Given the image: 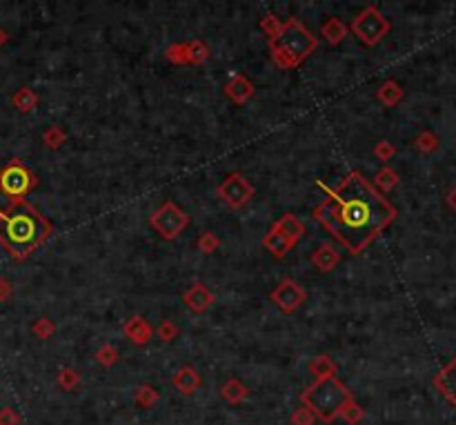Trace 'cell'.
<instances>
[{"label": "cell", "instance_id": "cell-21", "mask_svg": "<svg viewBox=\"0 0 456 425\" xmlns=\"http://www.w3.org/2000/svg\"><path fill=\"white\" fill-rule=\"evenodd\" d=\"M398 181H401V179H398V174H396L392 167L385 165V167H381V169L376 172L374 183H372V185H374L381 194H390V191L398 185Z\"/></svg>", "mask_w": 456, "mask_h": 425}, {"label": "cell", "instance_id": "cell-3", "mask_svg": "<svg viewBox=\"0 0 456 425\" xmlns=\"http://www.w3.org/2000/svg\"><path fill=\"white\" fill-rule=\"evenodd\" d=\"M319 49V41L307 27L298 21L290 19L283 23V29L278 31V36L270 38V51L272 61L280 69H294L303 65L314 51Z\"/></svg>", "mask_w": 456, "mask_h": 425}, {"label": "cell", "instance_id": "cell-4", "mask_svg": "<svg viewBox=\"0 0 456 425\" xmlns=\"http://www.w3.org/2000/svg\"><path fill=\"white\" fill-rule=\"evenodd\" d=\"M349 399H352V394H349L347 387L339 379H334V377L319 379L303 394V401L307 405V410L314 416H319L321 421H327V423L334 421L341 414L343 405Z\"/></svg>", "mask_w": 456, "mask_h": 425}, {"label": "cell", "instance_id": "cell-11", "mask_svg": "<svg viewBox=\"0 0 456 425\" xmlns=\"http://www.w3.org/2000/svg\"><path fill=\"white\" fill-rule=\"evenodd\" d=\"M254 94H256L254 83L243 74H236L230 83L225 85V96L230 98L234 105H245L250 98H254Z\"/></svg>", "mask_w": 456, "mask_h": 425}, {"label": "cell", "instance_id": "cell-8", "mask_svg": "<svg viewBox=\"0 0 456 425\" xmlns=\"http://www.w3.org/2000/svg\"><path fill=\"white\" fill-rule=\"evenodd\" d=\"M216 194L221 196V201L227 203L232 209H240L252 201V196L256 194V187L250 183V179H245V174L232 172V174H227L225 181L216 187Z\"/></svg>", "mask_w": 456, "mask_h": 425}, {"label": "cell", "instance_id": "cell-36", "mask_svg": "<svg viewBox=\"0 0 456 425\" xmlns=\"http://www.w3.org/2000/svg\"><path fill=\"white\" fill-rule=\"evenodd\" d=\"M58 383H60L65 389H72V387L78 383V374H76L74 369H63L60 377H58Z\"/></svg>", "mask_w": 456, "mask_h": 425}, {"label": "cell", "instance_id": "cell-20", "mask_svg": "<svg viewBox=\"0 0 456 425\" xmlns=\"http://www.w3.org/2000/svg\"><path fill=\"white\" fill-rule=\"evenodd\" d=\"M11 103H14V107L23 112V114H29L38 107V94L31 90V87H21L18 92H16L11 96Z\"/></svg>", "mask_w": 456, "mask_h": 425}, {"label": "cell", "instance_id": "cell-30", "mask_svg": "<svg viewBox=\"0 0 456 425\" xmlns=\"http://www.w3.org/2000/svg\"><path fill=\"white\" fill-rule=\"evenodd\" d=\"M394 154H396V147H394V143H390V140H378L374 145V156L383 163H388L390 158H394Z\"/></svg>", "mask_w": 456, "mask_h": 425}, {"label": "cell", "instance_id": "cell-22", "mask_svg": "<svg viewBox=\"0 0 456 425\" xmlns=\"http://www.w3.org/2000/svg\"><path fill=\"white\" fill-rule=\"evenodd\" d=\"M207 58H209V47L203 41L194 38L191 43H187V63L189 65H203Z\"/></svg>", "mask_w": 456, "mask_h": 425}, {"label": "cell", "instance_id": "cell-41", "mask_svg": "<svg viewBox=\"0 0 456 425\" xmlns=\"http://www.w3.org/2000/svg\"><path fill=\"white\" fill-rule=\"evenodd\" d=\"M5 43H7V33H5V29H3V27H0V47H3Z\"/></svg>", "mask_w": 456, "mask_h": 425}, {"label": "cell", "instance_id": "cell-1", "mask_svg": "<svg viewBox=\"0 0 456 425\" xmlns=\"http://www.w3.org/2000/svg\"><path fill=\"white\" fill-rule=\"evenodd\" d=\"M396 216V207L361 172H349L339 187L325 194V199L312 209V219L352 256L363 254Z\"/></svg>", "mask_w": 456, "mask_h": 425}, {"label": "cell", "instance_id": "cell-23", "mask_svg": "<svg viewBox=\"0 0 456 425\" xmlns=\"http://www.w3.org/2000/svg\"><path fill=\"white\" fill-rule=\"evenodd\" d=\"M414 145L420 154H434L438 149V145H441V138H438L434 132L425 130V132H420L414 140Z\"/></svg>", "mask_w": 456, "mask_h": 425}, {"label": "cell", "instance_id": "cell-19", "mask_svg": "<svg viewBox=\"0 0 456 425\" xmlns=\"http://www.w3.org/2000/svg\"><path fill=\"white\" fill-rule=\"evenodd\" d=\"M321 36H325L329 45H341L347 36V25L341 19H329L321 27Z\"/></svg>", "mask_w": 456, "mask_h": 425}, {"label": "cell", "instance_id": "cell-18", "mask_svg": "<svg viewBox=\"0 0 456 425\" xmlns=\"http://www.w3.org/2000/svg\"><path fill=\"white\" fill-rule=\"evenodd\" d=\"M174 385H176L183 394H191V392H196V389H198L201 377H198V372L194 367H181L179 374L174 377Z\"/></svg>", "mask_w": 456, "mask_h": 425}, {"label": "cell", "instance_id": "cell-14", "mask_svg": "<svg viewBox=\"0 0 456 425\" xmlns=\"http://www.w3.org/2000/svg\"><path fill=\"white\" fill-rule=\"evenodd\" d=\"M296 243L294 241H290L283 232H278V229L272 225V229L265 234V238H263V247L272 254V256H276V258H283V256H287V252L292 250Z\"/></svg>", "mask_w": 456, "mask_h": 425}, {"label": "cell", "instance_id": "cell-28", "mask_svg": "<svg viewBox=\"0 0 456 425\" xmlns=\"http://www.w3.org/2000/svg\"><path fill=\"white\" fill-rule=\"evenodd\" d=\"M196 245H198V250L203 254H214L218 247H221V238L214 232H205V234H201V238H198Z\"/></svg>", "mask_w": 456, "mask_h": 425}, {"label": "cell", "instance_id": "cell-26", "mask_svg": "<svg viewBox=\"0 0 456 425\" xmlns=\"http://www.w3.org/2000/svg\"><path fill=\"white\" fill-rule=\"evenodd\" d=\"M223 397L230 401V403H240L245 397H248V387H243L240 381L232 379L223 385Z\"/></svg>", "mask_w": 456, "mask_h": 425}, {"label": "cell", "instance_id": "cell-27", "mask_svg": "<svg viewBox=\"0 0 456 425\" xmlns=\"http://www.w3.org/2000/svg\"><path fill=\"white\" fill-rule=\"evenodd\" d=\"M165 56H167V61L174 63V65H189V63H187V43L169 45L167 51H165Z\"/></svg>", "mask_w": 456, "mask_h": 425}, {"label": "cell", "instance_id": "cell-38", "mask_svg": "<svg viewBox=\"0 0 456 425\" xmlns=\"http://www.w3.org/2000/svg\"><path fill=\"white\" fill-rule=\"evenodd\" d=\"M0 425H18V416L11 410V407H5L0 410Z\"/></svg>", "mask_w": 456, "mask_h": 425}, {"label": "cell", "instance_id": "cell-2", "mask_svg": "<svg viewBox=\"0 0 456 425\" xmlns=\"http://www.w3.org/2000/svg\"><path fill=\"white\" fill-rule=\"evenodd\" d=\"M54 232L41 211L25 199H9L7 207H0V245L16 261H25Z\"/></svg>", "mask_w": 456, "mask_h": 425}, {"label": "cell", "instance_id": "cell-33", "mask_svg": "<svg viewBox=\"0 0 456 425\" xmlns=\"http://www.w3.org/2000/svg\"><path fill=\"white\" fill-rule=\"evenodd\" d=\"M136 401L140 405H152L154 401H159V392H156V389H152L149 385H143V387L136 389Z\"/></svg>", "mask_w": 456, "mask_h": 425}, {"label": "cell", "instance_id": "cell-5", "mask_svg": "<svg viewBox=\"0 0 456 425\" xmlns=\"http://www.w3.org/2000/svg\"><path fill=\"white\" fill-rule=\"evenodd\" d=\"M390 29H392L390 21L385 19V16L378 11V7H374V5L365 7L352 21L354 36L367 47H376L385 36H388Z\"/></svg>", "mask_w": 456, "mask_h": 425}, {"label": "cell", "instance_id": "cell-25", "mask_svg": "<svg viewBox=\"0 0 456 425\" xmlns=\"http://www.w3.org/2000/svg\"><path fill=\"white\" fill-rule=\"evenodd\" d=\"M309 369L317 374V379H327V377H334V372H336V365L332 363V359L329 357H317L312 361V365H309Z\"/></svg>", "mask_w": 456, "mask_h": 425}, {"label": "cell", "instance_id": "cell-40", "mask_svg": "<svg viewBox=\"0 0 456 425\" xmlns=\"http://www.w3.org/2000/svg\"><path fill=\"white\" fill-rule=\"evenodd\" d=\"M445 203H447V207H450V209L454 211V214H456V185H454V187H452V189L447 191V196H445Z\"/></svg>", "mask_w": 456, "mask_h": 425}, {"label": "cell", "instance_id": "cell-7", "mask_svg": "<svg viewBox=\"0 0 456 425\" xmlns=\"http://www.w3.org/2000/svg\"><path fill=\"white\" fill-rule=\"evenodd\" d=\"M149 225L156 229V234L163 236L165 241H174L179 238L187 225H189V214L179 207L174 201H165L159 209L149 216Z\"/></svg>", "mask_w": 456, "mask_h": 425}, {"label": "cell", "instance_id": "cell-17", "mask_svg": "<svg viewBox=\"0 0 456 425\" xmlns=\"http://www.w3.org/2000/svg\"><path fill=\"white\" fill-rule=\"evenodd\" d=\"M403 96H405V92H403V87L396 83V80H385L378 90H376V98L381 105H385V107H396V105L403 100Z\"/></svg>", "mask_w": 456, "mask_h": 425}, {"label": "cell", "instance_id": "cell-24", "mask_svg": "<svg viewBox=\"0 0 456 425\" xmlns=\"http://www.w3.org/2000/svg\"><path fill=\"white\" fill-rule=\"evenodd\" d=\"M67 140V132L60 125H51L45 134H43V143L49 149H60L63 143Z\"/></svg>", "mask_w": 456, "mask_h": 425}, {"label": "cell", "instance_id": "cell-16", "mask_svg": "<svg viewBox=\"0 0 456 425\" xmlns=\"http://www.w3.org/2000/svg\"><path fill=\"white\" fill-rule=\"evenodd\" d=\"M274 227L278 229V232H283L290 241H294V243H298L303 236H305V223L298 219L296 214H283L280 216L276 223H274Z\"/></svg>", "mask_w": 456, "mask_h": 425}, {"label": "cell", "instance_id": "cell-37", "mask_svg": "<svg viewBox=\"0 0 456 425\" xmlns=\"http://www.w3.org/2000/svg\"><path fill=\"white\" fill-rule=\"evenodd\" d=\"M312 421H314V414L307 410V407H301L294 416H292V423L294 425H312Z\"/></svg>", "mask_w": 456, "mask_h": 425}, {"label": "cell", "instance_id": "cell-13", "mask_svg": "<svg viewBox=\"0 0 456 425\" xmlns=\"http://www.w3.org/2000/svg\"><path fill=\"white\" fill-rule=\"evenodd\" d=\"M122 332H125V336L132 341V343H136V345H145V343H149V339H152V334H154V330H152V325L145 321L143 316H132L129 321L122 325Z\"/></svg>", "mask_w": 456, "mask_h": 425}, {"label": "cell", "instance_id": "cell-9", "mask_svg": "<svg viewBox=\"0 0 456 425\" xmlns=\"http://www.w3.org/2000/svg\"><path fill=\"white\" fill-rule=\"evenodd\" d=\"M270 298H272V303L280 312L292 314V312H296L307 300V292L301 285H298L294 278L287 276V278L280 280L278 285L270 292Z\"/></svg>", "mask_w": 456, "mask_h": 425}, {"label": "cell", "instance_id": "cell-35", "mask_svg": "<svg viewBox=\"0 0 456 425\" xmlns=\"http://www.w3.org/2000/svg\"><path fill=\"white\" fill-rule=\"evenodd\" d=\"M159 336L165 341V343H169V341H174L179 336V327H176V323L174 321H163L161 323V327H159Z\"/></svg>", "mask_w": 456, "mask_h": 425}, {"label": "cell", "instance_id": "cell-31", "mask_svg": "<svg viewBox=\"0 0 456 425\" xmlns=\"http://www.w3.org/2000/svg\"><path fill=\"white\" fill-rule=\"evenodd\" d=\"M31 330H33V334L38 336V339H49V336L56 332V325H54V321H49V318L43 316V318H38L36 323H33Z\"/></svg>", "mask_w": 456, "mask_h": 425}, {"label": "cell", "instance_id": "cell-12", "mask_svg": "<svg viewBox=\"0 0 456 425\" xmlns=\"http://www.w3.org/2000/svg\"><path fill=\"white\" fill-rule=\"evenodd\" d=\"M339 263H341V254H339L336 247L329 245V243L319 245L317 250H314V254H312V265H314V268H317L319 272H323V274L332 272Z\"/></svg>", "mask_w": 456, "mask_h": 425}, {"label": "cell", "instance_id": "cell-32", "mask_svg": "<svg viewBox=\"0 0 456 425\" xmlns=\"http://www.w3.org/2000/svg\"><path fill=\"white\" fill-rule=\"evenodd\" d=\"M339 416H343V419H345V421H349V423H356V421L363 416V410H361V407H359L352 399H349V401L343 405V410H341V414H339Z\"/></svg>", "mask_w": 456, "mask_h": 425}, {"label": "cell", "instance_id": "cell-10", "mask_svg": "<svg viewBox=\"0 0 456 425\" xmlns=\"http://www.w3.org/2000/svg\"><path fill=\"white\" fill-rule=\"evenodd\" d=\"M183 303L191 312L203 314L214 305V294L209 292V288L205 285V283H191V285L187 288V292L183 294Z\"/></svg>", "mask_w": 456, "mask_h": 425}, {"label": "cell", "instance_id": "cell-15", "mask_svg": "<svg viewBox=\"0 0 456 425\" xmlns=\"http://www.w3.org/2000/svg\"><path fill=\"white\" fill-rule=\"evenodd\" d=\"M436 387L445 394V399L456 407V357L438 372L436 377Z\"/></svg>", "mask_w": 456, "mask_h": 425}, {"label": "cell", "instance_id": "cell-34", "mask_svg": "<svg viewBox=\"0 0 456 425\" xmlns=\"http://www.w3.org/2000/svg\"><path fill=\"white\" fill-rule=\"evenodd\" d=\"M98 361L102 363V365H114L116 361H118V352H116V347H112V345H102L100 350H98Z\"/></svg>", "mask_w": 456, "mask_h": 425}, {"label": "cell", "instance_id": "cell-6", "mask_svg": "<svg viewBox=\"0 0 456 425\" xmlns=\"http://www.w3.org/2000/svg\"><path fill=\"white\" fill-rule=\"evenodd\" d=\"M36 185H38L36 174L21 158H14L5 169H0V189H3L7 199H25Z\"/></svg>", "mask_w": 456, "mask_h": 425}, {"label": "cell", "instance_id": "cell-29", "mask_svg": "<svg viewBox=\"0 0 456 425\" xmlns=\"http://www.w3.org/2000/svg\"><path fill=\"white\" fill-rule=\"evenodd\" d=\"M260 29L265 31L270 38H274V36H278V31L283 29V23H280V19H278V16H274V14H267L265 19H260Z\"/></svg>", "mask_w": 456, "mask_h": 425}, {"label": "cell", "instance_id": "cell-39", "mask_svg": "<svg viewBox=\"0 0 456 425\" xmlns=\"http://www.w3.org/2000/svg\"><path fill=\"white\" fill-rule=\"evenodd\" d=\"M14 294V285L7 280V278H0V303H5V300H9Z\"/></svg>", "mask_w": 456, "mask_h": 425}]
</instances>
